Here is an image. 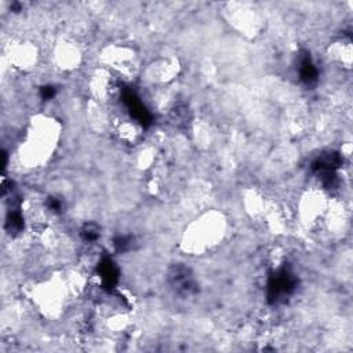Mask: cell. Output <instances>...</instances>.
I'll list each match as a JSON object with an SVG mask.
<instances>
[{"mask_svg":"<svg viewBox=\"0 0 353 353\" xmlns=\"http://www.w3.org/2000/svg\"><path fill=\"white\" fill-rule=\"evenodd\" d=\"M223 236V221L214 218L212 215L196 221L185 234L183 245L189 251H204L216 245L218 240H222Z\"/></svg>","mask_w":353,"mask_h":353,"instance_id":"6da1fadb","label":"cell"}]
</instances>
